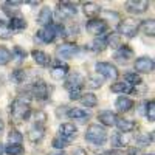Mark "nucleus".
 I'll use <instances>...</instances> for the list:
<instances>
[{
	"mask_svg": "<svg viewBox=\"0 0 155 155\" xmlns=\"http://www.w3.org/2000/svg\"><path fill=\"white\" fill-rule=\"evenodd\" d=\"M12 33L11 31V28L8 27V23L6 22H3V20H0V39H9V37H12Z\"/></svg>",
	"mask_w": 155,
	"mask_h": 155,
	"instance_id": "c9c22d12",
	"label": "nucleus"
},
{
	"mask_svg": "<svg viewBox=\"0 0 155 155\" xmlns=\"http://www.w3.org/2000/svg\"><path fill=\"white\" fill-rule=\"evenodd\" d=\"M8 27L11 28L12 33H14V31H20V30H25V28H27V20H25L22 16H14V17L9 19Z\"/></svg>",
	"mask_w": 155,
	"mask_h": 155,
	"instance_id": "4be33fe9",
	"label": "nucleus"
},
{
	"mask_svg": "<svg viewBox=\"0 0 155 155\" xmlns=\"http://www.w3.org/2000/svg\"><path fill=\"white\" fill-rule=\"evenodd\" d=\"M58 36H65V28L59 23H51L48 27L39 30L36 37H39V41H42L45 44H50V42H54V39Z\"/></svg>",
	"mask_w": 155,
	"mask_h": 155,
	"instance_id": "7ed1b4c3",
	"label": "nucleus"
},
{
	"mask_svg": "<svg viewBox=\"0 0 155 155\" xmlns=\"http://www.w3.org/2000/svg\"><path fill=\"white\" fill-rule=\"evenodd\" d=\"M90 88H101L102 87V78H99V76H88L87 78V82H85Z\"/></svg>",
	"mask_w": 155,
	"mask_h": 155,
	"instance_id": "f704fd0d",
	"label": "nucleus"
},
{
	"mask_svg": "<svg viewBox=\"0 0 155 155\" xmlns=\"http://www.w3.org/2000/svg\"><path fill=\"white\" fill-rule=\"evenodd\" d=\"M22 140H23V135L16 129H11V132L8 134L9 144H22Z\"/></svg>",
	"mask_w": 155,
	"mask_h": 155,
	"instance_id": "c756f323",
	"label": "nucleus"
},
{
	"mask_svg": "<svg viewBox=\"0 0 155 155\" xmlns=\"http://www.w3.org/2000/svg\"><path fill=\"white\" fill-rule=\"evenodd\" d=\"M53 155H65V152H62V150H61V152H58V153H53Z\"/></svg>",
	"mask_w": 155,
	"mask_h": 155,
	"instance_id": "49530a36",
	"label": "nucleus"
},
{
	"mask_svg": "<svg viewBox=\"0 0 155 155\" xmlns=\"http://www.w3.org/2000/svg\"><path fill=\"white\" fill-rule=\"evenodd\" d=\"M3 127H5V124H3V121L0 120V134H2V130H3Z\"/></svg>",
	"mask_w": 155,
	"mask_h": 155,
	"instance_id": "c03bdc74",
	"label": "nucleus"
},
{
	"mask_svg": "<svg viewBox=\"0 0 155 155\" xmlns=\"http://www.w3.org/2000/svg\"><path fill=\"white\" fill-rule=\"evenodd\" d=\"M67 116L70 120H78V121H85L90 118L88 112L82 110V109H78V107H73L70 110H67Z\"/></svg>",
	"mask_w": 155,
	"mask_h": 155,
	"instance_id": "5701e85b",
	"label": "nucleus"
},
{
	"mask_svg": "<svg viewBox=\"0 0 155 155\" xmlns=\"http://www.w3.org/2000/svg\"><path fill=\"white\" fill-rule=\"evenodd\" d=\"M115 107L118 109L120 112L126 113V112H129L134 107V101L130 98H127V96H120L118 99H116V102H115Z\"/></svg>",
	"mask_w": 155,
	"mask_h": 155,
	"instance_id": "b1692460",
	"label": "nucleus"
},
{
	"mask_svg": "<svg viewBox=\"0 0 155 155\" xmlns=\"http://www.w3.org/2000/svg\"><path fill=\"white\" fill-rule=\"evenodd\" d=\"M87 31L95 36H104V33L107 31V23H106V20L98 19V17L92 19L87 22Z\"/></svg>",
	"mask_w": 155,
	"mask_h": 155,
	"instance_id": "6e6552de",
	"label": "nucleus"
},
{
	"mask_svg": "<svg viewBox=\"0 0 155 155\" xmlns=\"http://www.w3.org/2000/svg\"><path fill=\"white\" fill-rule=\"evenodd\" d=\"M76 132H78V129L71 123H64V124L59 126V137L62 140H65L67 143H70V141L76 137Z\"/></svg>",
	"mask_w": 155,
	"mask_h": 155,
	"instance_id": "ddd939ff",
	"label": "nucleus"
},
{
	"mask_svg": "<svg viewBox=\"0 0 155 155\" xmlns=\"http://www.w3.org/2000/svg\"><path fill=\"white\" fill-rule=\"evenodd\" d=\"M116 113L115 112H112V110H102V112H99V115H98V120H99V123L102 124V126H115V123H116Z\"/></svg>",
	"mask_w": 155,
	"mask_h": 155,
	"instance_id": "dca6fc26",
	"label": "nucleus"
},
{
	"mask_svg": "<svg viewBox=\"0 0 155 155\" xmlns=\"http://www.w3.org/2000/svg\"><path fill=\"white\" fill-rule=\"evenodd\" d=\"M124 78H126V82H127V84H130L132 87L143 84V79H141V76H140L138 73H126Z\"/></svg>",
	"mask_w": 155,
	"mask_h": 155,
	"instance_id": "7c9ffc66",
	"label": "nucleus"
},
{
	"mask_svg": "<svg viewBox=\"0 0 155 155\" xmlns=\"http://www.w3.org/2000/svg\"><path fill=\"white\" fill-rule=\"evenodd\" d=\"M3 152H6L8 155H22L23 146L22 144H8L6 147H3Z\"/></svg>",
	"mask_w": 155,
	"mask_h": 155,
	"instance_id": "72a5a7b5",
	"label": "nucleus"
},
{
	"mask_svg": "<svg viewBox=\"0 0 155 155\" xmlns=\"http://www.w3.org/2000/svg\"><path fill=\"white\" fill-rule=\"evenodd\" d=\"M37 23L42 25V27H48V25L53 23V11H51L48 6H44L41 9L37 16Z\"/></svg>",
	"mask_w": 155,
	"mask_h": 155,
	"instance_id": "2eb2a0df",
	"label": "nucleus"
},
{
	"mask_svg": "<svg viewBox=\"0 0 155 155\" xmlns=\"http://www.w3.org/2000/svg\"><path fill=\"white\" fill-rule=\"evenodd\" d=\"M96 73L101 74L102 78H106L109 81H116L118 79V70L115 65H112L110 62H96Z\"/></svg>",
	"mask_w": 155,
	"mask_h": 155,
	"instance_id": "423d86ee",
	"label": "nucleus"
},
{
	"mask_svg": "<svg viewBox=\"0 0 155 155\" xmlns=\"http://www.w3.org/2000/svg\"><path fill=\"white\" fill-rule=\"evenodd\" d=\"M112 92H115V93H123V95H129V93H132L134 92V87L130 85V84H127L126 81H123V82H115V84H112Z\"/></svg>",
	"mask_w": 155,
	"mask_h": 155,
	"instance_id": "a878e982",
	"label": "nucleus"
},
{
	"mask_svg": "<svg viewBox=\"0 0 155 155\" xmlns=\"http://www.w3.org/2000/svg\"><path fill=\"white\" fill-rule=\"evenodd\" d=\"M45 135V127L44 126H34L31 130L28 132V140L31 143H39Z\"/></svg>",
	"mask_w": 155,
	"mask_h": 155,
	"instance_id": "393cba45",
	"label": "nucleus"
},
{
	"mask_svg": "<svg viewBox=\"0 0 155 155\" xmlns=\"http://www.w3.org/2000/svg\"><path fill=\"white\" fill-rule=\"evenodd\" d=\"M107 45H110L112 48H116L118 50L123 44H121V37H120V34H110L109 37H107Z\"/></svg>",
	"mask_w": 155,
	"mask_h": 155,
	"instance_id": "4c0bfd02",
	"label": "nucleus"
},
{
	"mask_svg": "<svg viewBox=\"0 0 155 155\" xmlns=\"http://www.w3.org/2000/svg\"><path fill=\"white\" fill-rule=\"evenodd\" d=\"M144 106H146V116H147V121H150V123H153L155 121V102H153V99H150V101H147V102H144Z\"/></svg>",
	"mask_w": 155,
	"mask_h": 155,
	"instance_id": "473e14b6",
	"label": "nucleus"
},
{
	"mask_svg": "<svg viewBox=\"0 0 155 155\" xmlns=\"http://www.w3.org/2000/svg\"><path fill=\"white\" fill-rule=\"evenodd\" d=\"M82 9H84V14L90 19H96V16L101 12V6L96 5L95 2H85L82 5Z\"/></svg>",
	"mask_w": 155,
	"mask_h": 155,
	"instance_id": "aec40b11",
	"label": "nucleus"
},
{
	"mask_svg": "<svg viewBox=\"0 0 155 155\" xmlns=\"http://www.w3.org/2000/svg\"><path fill=\"white\" fill-rule=\"evenodd\" d=\"M149 8V2L146 0H132V2L126 3V11H129L130 14H143Z\"/></svg>",
	"mask_w": 155,
	"mask_h": 155,
	"instance_id": "9b49d317",
	"label": "nucleus"
},
{
	"mask_svg": "<svg viewBox=\"0 0 155 155\" xmlns=\"http://www.w3.org/2000/svg\"><path fill=\"white\" fill-rule=\"evenodd\" d=\"M129 141H130V137L129 134H116L112 137V146L116 147V149H121V147H126L129 144Z\"/></svg>",
	"mask_w": 155,
	"mask_h": 155,
	"instance_id": "412c9836",
	"label": "nucleus"
},
{
	"mask_svg": "<svg viewBox=\"0 0 155 155\" xmlns=\"http://www.w3.org/2000/svg\"><path fill=\"white\" fill-rule=\"evenodd\" d=\"M31 56H33L34 62L37 64V65H41V67H47V65H50V62H51V58L42 50H33Z\"/></svg>",
	"mask_w": 155,
	"mask_h": 155,
	"instance_id": "f3484780",
	"label": "nucleus"
},
{
	"mask_svg": "<svg viewBox=\"0 0 155 155\" xmlns=\"http://www.w3.org/2000/svg\"><path fill=\"white\" fill-rule=\"evenodd\" d=\"M30 98H25V96H19L17 99L12 101L11 104V116L12 120L16 121H27L30 118Z\"/></svg>",
	"mask_w": 155,
	"mask_h": 155,
	"instance_id": "f257e3e1",
	"label": "nucleus"
},
{
	"mask_svg": "<svg viewBox=\"0 0 155 155\" xmlns=\"http://www.w3.org/2000/svg\"><path fill=\"white\" fill-rule=\"evenodd\" d=\"M85 84V79L81 73H73L68 76V79L65 81V88L70 93V99H79L82 96V87Z\"/></svg>",
	"mask_w": 155,
	"mask_h": 155,
	"instance_id": "f03ea898",
	"label": "nucleus"
},
{
	"mask_svg": "<svg viewBox=\"0 0 155 155\" xmlns=\"http://www.w3.org/2000/svg\"><path fill=\"white\" fill-rule=\"evenodd\" d=\"M90 48H92L93 51H104L107 48V37L106 36L96 37L95 41L92 42V45H90Z\"/></svg>",
	"mask_w": 155,
	"mask_h": 155,
	"instance_id": "c85d7f7f",
	"label": "nucleus"
},
{
	"mask_svg": "<svg viewBox=\"0 0 155 155\" xmlns=\"http://www.w3.org/2000/svg\"><path fill=\"white\" fill-rule=\"evenodd\" d=\"M0 155H3V144L0 143Z\"/></svg>",
	"mask_w": 155,
	"mask_h": 155,
	"instance_id": "a18cd8bd",
	"label": "nucleus"
},
{
	"mask_svg": "<svg viewBox=\"0 0 155 155\" xmlns=\"http://www.w3.org/2000/svg\"><path fill=\"white\" fill-rule=\"evenodd\" d=\"M31 95L39 101H45V99L50 98V88L42 79L34 81L33 85H31Z\"/></svg>",
	"mask_w": 155,
	"mask_h": 155,
	"instance_id": "0eeeda50",
	"label": "nucleus"
},
{
	"mask_svg": "<svg viewBox=\"0 0 155 155\" xmlns=\"http://www.w3.org/2000/svg\"><path fill=\"white\" fill-rule=\"evenodd\" d=\"M76 53H78L76 44H61L56 48V56L59 59H71Z\"/></svg>",
	"mask_w": 155,
	"mask_h": 155,
	"instance_id": "1a4fd4ad",
	"label": "nucleus"
},
{
	"mask_svg": "<svg viewBox=\"0 0 155 155\" xmlns=\"http://www.w3.org/2000/svg\"><path fill=\"white\" fill-rule=\"evenodd\" d=\"M11 59H12L11 51H9L6 47L0 45V65H6V64L11 62Z\"/></svg>",
	"mask_w": 155,
	"mask_h": 155,
	"instance_id": "2f4dec72",
	"label": "nucleus"
},
{
	"mask_svg": "<svg viewBox=\"0 0 155 155\" xmlns=\"http://www.w3.org/2000/svg\"><path fill=\"white\" fill-rule=\"evenodd\" d=\"M11 78H12L16 82H25V81H27V78H28V71L19 68V70H16L14 73L11 74Z\"/></svg>",
	"mask_w": 155,
	"mask_h": 155,
	"instance_id": "e433bc0d",
	"label": "nucleus"
},
{
	"mask_svg": "<svg viewBox=\"0 0 155 155\" xmlns=\"http://www.w3.org/2000/svg\"><path fill=\"white\" fill-rule=\"evenodd\" d=\"M149 155H153V153H149Z\"/></svg>",
	"mask_w": 155,
	"mask_h": 155,
	"instance_id": "de8ad7c7",
	"label": "nucleus"
},
{
	"mask_svg": "<svg viewBox=\"0 0 155 155\" xmlns=\"http://www.w3.org/2000/svg\"><path fill=\"white\" fill-rule=\"evenodd\" d=\"M130 58H134V50L129 47V45H121L118 50H116V53H115V59L116 61H121V62H124V61H129Z\"/></svg>",
	"mask_w": 155,
	"mask_h": 155,
	"instance_id": "a211bd4d",
	"label": "nucleus"
},
{
	"mask_svg": "<svg viewBox=\"0 0 155 155\" xmlns=\"http://www.w3.org/2000/svg\"><path fill=\"white\" fill-rule=\"evenodd\" d=\"M12 58H17L19 61H22V59H25L27 58V51H25L23 48H20L19 45H16L14 48H12Z\"/></svg>",
	"mask_w": 155,
	"mask_h": 155,
	"instance_id": "ea45409f",
	"label": "nucleus"
},
{
	"mask_svg": "<svg viewBox=\"0 0 155 155\" xmlns=\"http://www.w3.org/2000/svg\"><path fill=\"white\" fill-rule=\"evenodd\" d=\"M85 140L92 144L102 146L107 141V132H106V129L99 124H90L87 127V132H85Z\"/></svg>",
	"mask_w": 155,
	"mask_h": 155,
	"instance_id": "20e7f679",
	"label": "nucleus"
},
{
	"mask_svg": "<svg viewBox=\"0 0 155 155\" xmlns=\"http://www.w3.org/2000/svg\"><path fill=\"white\" fill-rule=\"evenodd\" d=\"M152 140H153V135H147V134H140L137 137V143L140 146H149V143H152Z\"/></svg>",
	"mask_w": 155,
	"mask_h": 155,
	"instance_id": "58836bf2",
	"label": "nucleus"
},
{
	"mask_svg": "<svg viewBox=\"0 0 155 155\" xmlns=\"http://www.w3.org/2000/svg\"><path fill=\"white\" fill-rule=\"evenodd\" d=\"M140 31V22L134 20V19H124L121 20V23L118 25V33L121 36H126V37H135Z\"/></svg>",
	"mask_w": 155,
	"mask_h": 155,
	"instance_id": "39448f33",
	"label": "nucleus"
},
{
	"mask_svg": "<svg viewBox=\"0 0 155 155\" xmlns=\"http://www.w3.org/2000/svg\"><path fill=\"white\" fill-rule=\"evenodd\" d=\"M115 126L118 127V130L121 134H130L135 129V123L132 120H126V118H116Z\"/></svg>",
	"mask_w": 155,
	"mask_h": 155,
	"instance_id": "6ab92c4d",
	"label": "nucleus"
},
{
	"mask_svg": "<svg viewBox=\"0 0 155 155\" xmlns=\"http://www.w3.org/2000/svg\"><path fill=\"white\" fill-rule=\"evenodd\" d=\"M58 12L64 19H71L78 14V8L71 2H61V3H58Z\"/></svg>",
	"mask_w": 155,
	"mask_h": 155,
	"instance_id": "9d476101",
	"label": "nucleus"
},
{
	"mask_svg": "<svg viewBox=\"0 0 155 155\" xmlns=\"http://www.w3.org/2000/svg\"><path fill=\"white\" fill-rule=\"evenodd\" d=\"M71 155H87V152H85L84 147H74L73 152H71Z\"/></svg>",
	"mask_w": 155,
	"mask_h": 155,
	"instance_id": "79ce46f5",
	"label": "nucleus"
},
{
	"mask_svg": "<svg viewBox=\"0 0 155 155\" xmlns=\"http://www.w3.org/2000/svg\"><path fill=\"white\" fill-rule=\"evenodd\" d=\"M140 30L143 31L146 36H150V37H153V34H155V22H153L152 19H149V20H144V22H141V23H140Z\"/></svg>",
	"mask_w": 155,
	"mask_h": 155,
	"instance_id": "cd10ccee",
	"label": "nucleus"
},
{
	"mask_svg": "<svg viewBox=\"0 0 155 155\" xmlns=\"http://www.w3.org/2000/svg\"><path fill=\"white\" fill-rule=\"evenodd\" d=\"M79 101L82 102L84 107H96L98 106V98L93 93H82V96L79 98Z\"/></svg>",
	"mask_w": 155,
	"mask_h": 155,
	"instance_id": "bb28decb",
	"label": "nucleus"
},
{
	"mask_svg": "<svg viewBox=\"0 0 155 155\" xmlns=\"http://www.w3.org/2000/svg\"><path fill=\"white\" fill-rule=\"evenodd\" d=\"M67 74H68V65L67 64H62L61 61H58L54 65L50 68V76L53 78V79H56V81L64 79Z\"/></svg>",
	"mask_w": 155,
	"mask_h": 155,
	"instance_id": "4468645a",
	"label": "nucleus"
},
{
	"mask_svg": "<svg viewBox=\"0 0 155 155\" xmlns=\"http://www.w3.org/2000/svg\"><path fill=\"white\" fill-rule=\"evenodd\" d=\"M135 70L138 73H152L153 71V59L149 56H143L138 58L135 61ZM135 71V73H137Z\"/></svg>",
	"mask_w": 155,
	"mask_h": 155,
	"instance_id": "f8f14e48",
	"label": "nucleus"
},
{
	"mask_svg": "<svg viewBox=\"0 0 155 155\" xmlns=\"http://www.w3.org/2000/svg\"><path fill=\"white\" fill-rule=\"evenodd\" d=\"M51 146H53L54 149H64V147H67L68 146V143H67V141L65 140H62L61 137H56V138H53V144H51Z\"/></svg>",
	"mask_w": 155,
	"mask_h": 155,
	"instance_id": "a19ab883",
	"label": "nucleus"
},
{
	"mask_svg": "<svg viewBox=\"0 0 155 155\" xmlns=\"http://www.w3.org/2000/svg\"><path fill=\"white\" fill-rule=\"evenodd\" d=\"M129 155H141V152L138 149H130L129 150Z\"/></svg>",
	"mask_w": 155,
	"mask_h": 155,
	"instance_id": "37998d69",
	"label": "nucleus"
}]
</instances>
